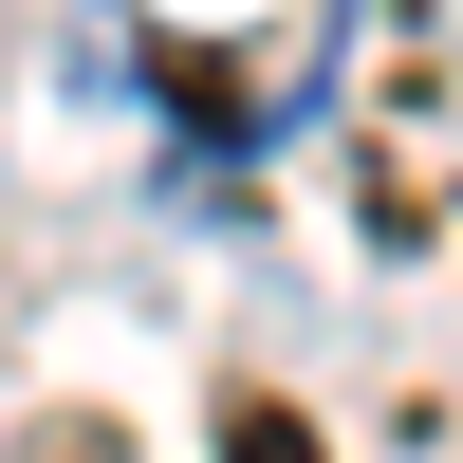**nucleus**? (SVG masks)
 <instances>
[{"label":"nucleus","instance_id":"1","mask_svg":"<svg viewBox=\"0 0 463 463\" xmlns=\"http://www.w3.org/2000/svg\"><path fill=\"white\" fill-rule=\"evenodd\" d=\"M222 463H334V445H316V427H297V408H279V390H241V408H222Z\"/></svg>","mask_w":463,"mask_h":463}]
</instances>
